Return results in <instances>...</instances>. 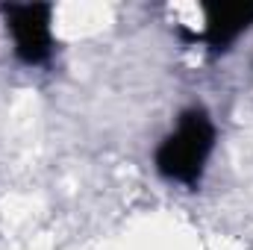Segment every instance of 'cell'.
<instances>
[{"instance_id":"cell-2","label":"cell","mask_w":253,"mask_h":250,"mask_svg":"<svg viewBox=\"0 0 253 250\" xmlns=\"http://www.w3.org/2000/svg\"><path fill=\"white\" fill-rule=\"evenodd\" d=\"M50 15L53 9L47 3H9L3 6L6 30L15 42V56L27 65L47 62L53 50L50 39Z\"/></svg>"},{"instance_id":"cell-1","label":"cell","mask_w":253,"mask_h":250,"mask_svg":"<svg viewBox=\"0 0 253 250\" xmlns=\"http://www.w3.org/2000/svg\"><path fill=\"white\" fill-rule=\"evenodd\" d=\"M215 147V124L203 109H186L177 129L156 150V171L165 180L194 186Z\"/></svg>"},{"instance_id":"cell-3","label":"cell","mask_w":253,"mask_h":250,"mask_svg":"<svg viewBox=\"0 0 253 250\" xmlns=\"http://www.w3.org/2000/svg\"><path fill=\"white\" fill-rule=\"evenodd\" d=\"M203 42L212 53L230 50V44L253 27V3H206Z\"/></svg>"}]
</instances>
